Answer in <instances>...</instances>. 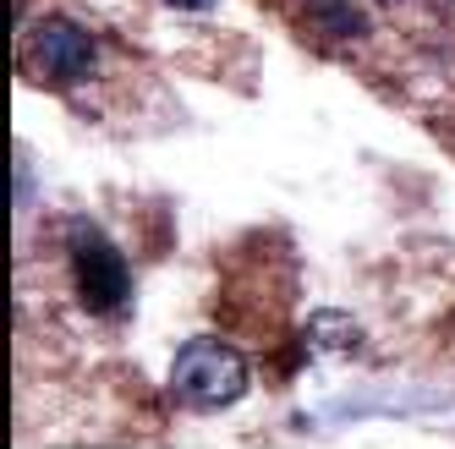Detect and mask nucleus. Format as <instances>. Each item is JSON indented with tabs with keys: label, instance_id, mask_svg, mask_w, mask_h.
Segmentation results:
<instances>
[{
	"label": "nucleus",
	"instance_id": "obj_1",
	"mask_svg": "<svg viewBox=\"0 0 455 449\" xmlns=\"http://www.w3.org/2000/svg\"><path fill=\"white\" fill-rule=\"evenodd\" d=\"M171 390L192 411H225L247 395V362L220 335H198L176 351L171 362Z\"/></svg>",
	"mask_w": 455,
	"mask_h": 449
},
{
	"label": "nucleus",
	"instance_id": "obj_2",
	"mask_svg": "<svg viewBox=\"0 0 455 449\" xmlns=\"http://www.w3.org/2000/svg\"><path fill=\"white\" fill-rule=\"evenodd\" d=\"M17 60L34 83H50V88H77L100 72V39L88 34L83 22L72 17H44L22 34L17 44Z\"/></svg>",
	"mask_w": 455,
	"mask_h": 449
},
{
	"label": "nucleus",
	"instance_id": "obj_3",
	"mask_svg": "<svg viewBox=\"0 0 455 449\" xmlns=\"http://www.w3.org/2000/svg\"><path fill=\"white\" fill-rule=\"evenodd\" d=\"M67 264H72V285H77L88 312H100V318L126 312V302H132V269H126L121 247L100 231V224H88V219L72 224Z\"/></svg>",
	"mask_w": 455,
	"mask_h": 449
},
{
	"label": "nucleus",
	"instance_id": "obj_4",
	"mask_svg": "<svg viewBox=\"0 0 455 449\" xmlns=\"http://www.w3.org/2000/svg\"><path fill=\"white\" fill-rule=\"evenodd\" d=\"M313 22L335 39H363L368 34V17L351 6V0H313Z\"/></svg>",
	"mask_w": 455,
	"mask_h": 449
},
{
	"label": "nucleus",
	"instance_id": "obj_5",
	"mask_svg": "<svg viewBox=\"0 0 455 449\" xmlns=\"http://www.w3.org/2000/svg\"><path fill=\"white\" fill-rule=\"evenodd\" d=\"M165 6H176V12H209V6H220V0H165Z\"/></svg>",
	"mask_w": 455,
	"mask_h": 449
}]
</instances>
